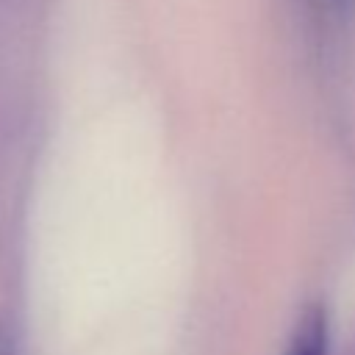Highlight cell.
Listing matches in <instances>:
<instances>
[{"instance_id": "3", "label": "cell", "mask_w": 355, "mask_h": 355, "mask_svg": "<svg viewBox=\"0 0 355 355\" xmlns=\"http://www.w3.org/2000/svg\"><path fill=\"white\" fill-rule=\"evenodd\" d=\"M327 6H330L341 19H347V17L355 14V0H327Z\"/></svg>"}, {"instance_id": "1", "label": "cell", "mask_w": 355, "mask_h": 355, "mask_svg": "<svg viewBox=\"0 0 355 355\" xmlns=\"http://www.w3.org/2000/svg\"><path fill=\"white\" fill-rule=\"evenodd\" d=\"M327 313L322 305H311L300 319L291 333L286 355H327Z\"/></svg>"}, {"instance_id": "2", "label": "cell", "mask_w": 355, "mask_h": 355, "mask_svg": "<svg viewBox=\"0 0 355 355\" xmlns=\"http://www.w3.org/2000/svg\"><path fill=\"white\" fill-rule=\"evenodd\" d=\"M0 355H19V349H17V341H14V336L0 324Z\"/></svg>"}]
</instances>
